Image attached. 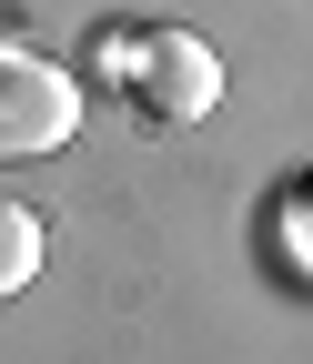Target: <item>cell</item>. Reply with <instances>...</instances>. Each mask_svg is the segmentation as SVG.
<instances>
[{
    "label": "cell",
    "mask_w": 313,
    "mask_h": 364,
    "mask_svg": "<svg viewBox=\"0 0 313 364\" xmlns=\"http://www.w3.org/2000/svg\"><path fill=\"white\" fill-rule=\"evenodd\" d=\"M71 132H81V81L51 51L0 41V172L11 162H51Z\"/></svg>",
    "instance_id": "cell-1"
},
{
    "label": "cell",
    "mask_w": 313,
    "mask_h": 364,
    "mask_svg": "<svg viewBox=\"0 0 313 364\" xmlns=\"http://www.w3.org/2000/svg\"><path fill=\"white\" fill-rule=\"evenodd\" d=\"M131 102H142L152 122H212V102H222V61H212V41L202 31H182V21H162V31H142L131 41Z\"/></svg>",
    "instance_id": "cell-2"
},
{
    "label": "cell",
    "mask_w": 313,
    "mask_h": 364,
    "mask_svg": "<svg viewBox=\"0 0 313 364\" xmlns=\"http://www.w3.org/2000/svg\"><path fill=\"white\" fill-rule=\"evenodd\" d=\"M40 253H51V243H40V213H31V203H11V193H0V304H11V294H31V284H40Z\"/></svg>",
    "instance_id": "cell-3"
}]
</instances>
